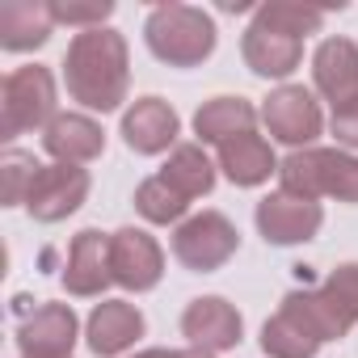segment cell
I'll return each instance as SVG.
<instances>
[{
    "label": "cell",
    "mask_w": 358,
    "mask_h": 358,
    "mask_svg": "<svg viewBox=\"0 0 358 358\" xmlns=\"http://www.w3.org/2000/svg\"><path fill=\"white\" fill-rule=\"evenodd\" d=\"M135 358H173V350H143V354H135Z\"/></svg>",
    "instance_id": "cell-30"
},
{
    "label": "cell",
    "mask_w": 358,
    "mask_h": 358,
    "mask_svg": "<svg viewBox=\"0 0 358 358\" xmlns=\"http://www.w3.org/2000/svg\"><path fill=\"white\" fill-rule=\"evenodd\" d=\"M22 324H17V350L22 358H72L76 345V312L72 303H38L26 308V299H17Z\"/></svg>",
    "instance_id": "cell-8"
},
{
    "label": "cell",
    "mask_w": 358,
    "mask_h": 358,
    "mask_svg": "<svg viewBox=\"0 0 358 358\" xmlns=\"http://www.w3.org/2000/svg\"><path fill=\"white\" fill-rule=\"evenodd\" d=\"M257 22L282 30V34H295V38H308L324 26V9H312V5H299V0H270V5H257L253 9Z\"/></svg>",
    "instance_id": "cell-24"
},
{
    "label": "cell",
    "mask_w": 358,
    "mask_h": 358,
    "mask_svg": "<svg viewBox=\"0 0 358 358\" xmlns=\"http://www.w3.org/2000/svg\"><path fill=\"white\" fill-rule=\"evenodd\" d=\"M143 43L148 51L169 64V68H199L215 55V22L207 9L199 5H182V0H169V5H156L143 22Z\"/></svg>",
    "instance_id": "cell-2"
},
{
    "label": "cell",
    "mask_w": 358,
    "mask_h": 358,
    "mask_svg": "<svg viewBox=\"0 0 358 358\" xmlns=\"http://www.w3.org/2000/svg\"><path fill=\"white\" fill-rule=\"evenodd\" d=\"M135 211L148 224H177L190 211V203L177 194L164 177H148V182H139V190H135Z\"/></svg>",
    "instance_id": "cell-25"
},
{
    "label": "cell",
    "mask_w": 358,
    "mask_h": 358,
    "mask_svg": "<svg viewBox=\"0 0 358 358\" xmlns=\"http://www.w3.org/2000/svg\"><path fill=\"white\" fill-rule=\"evenodd\" d=\"M308 291H312V308H316L329 341L345 337L358 324V262H341L337 270L324 274L320 287H308Z\"/></svg>",
    "instance_id": "cell-17"
},
{
    "label": "cell",
    "mask_w": 358,
    "mask_h": 358,
    "mask_svg": "<svg viewBox=\"0 0 358 358\" xmlns=\"http://www.w3.org/2000/svg\"><path fill=\"white\" fill-rule=\"evenodd\" d=\"M241 249V232L224 211H199L177 224L173 232V257L182 262L190 274H211L228 266Z\"/></svg>",
    "instance_id": "cell-5"
},
{
    "label": "cell",
    "mask_w": 358,
    "mask_h": 358,
    "mask_svg": "<svg viewBox=\"0 0 358 358\" xmlns=\"http://www.w3.org/2000/svg\"><path fill=\"white\" fill-rule=\"evenodd\" d=\"M64 291L76 295V299H93L101 295L114 274H110V236L97 232V228H80L72 236V249H68V262H64Z\"/></svg>",
    "instance_id": "cell-15"
},
{
    "label": "cell",
    "mask_w": 358,
    "mask_h": 358,
    "mask_svg": "<svg viewBox=\"0 0 358 358\" xmlns=\"http://www.w3.org/2000/svg\"><path fill=\"white\" fill-rule=\"evenodd\" d=\"M173 358H215L211 350H199V345H190V350H173Z\"/></svg>",
    "instance_id": "cell-29"
},
{
    "label": "cell",
    "mask_w": 358,
    "mask_h": 358,
    "mask_svg": "<svg viewBox=\"0 0 358 358\" xmlns=\"http://www.w3.org/2000/svg\"><path fill=\"white\" fill-rule=\"evenodd\" d=\"M110 274L122 291H152L164 274V249L143 228L110 232Z\"/></svg>",
    "instance_id": "cell-11"
},
{
    "label": "cell",
    "mask_w": 358,
    "mask_h": 358,
    "mask_svg": "<svg viewBox=\"0 0 358 358\" xmlns=\"http://www.w3.org/2000/svg\"><path fill=\"white\" fill-rule=\"evenodd\" d=\"M38 169L43 164L34 160V152H22V148H9L5 156H0V199H5V207L26 203Z\"/></svg>",
    "instance_id": "cell-26"
},
{
    "label": "cell",
    "mask_w": 358,
    "mask_h": 358,
    "mask_svg": "<svg viewBox=\"0 0 358 358\" xmlns=\"http://www.w3.org/2000/svg\"><path fill=\"white\" fill-rule=\"evenodd\" d=\"M89 190H93L89 169H80V164H43L30 194H26V211L38 224H59V220H68L85 207Z\"/></svg>",
    "instance_id": "cell-7"
},
{
    "label": "cell",
    "mask_w": 358,
    "mask_h": 358,
    "mask_svg": "<svg viewBox=\"0 0 358 358\" xmlns=\"http://www.w3.org/2000/svg\"><path fill=\"white\" fill-rule=\"evenodd\" d=\"M51 30H55V17L43 0H5L0 5V47L13 55L43 47Z\"/></svg>",
    "instance_id": "cell-21"
},
{
    "label": "cell",
    "mask_w": 358,
    "mask_h": 358,
    "mask_svg": "<svg viewBox=\"0 0 358 358\" xmlns=\"http://www.w3.org/2000/svg\"><path fill=\"white\" fill-rule=\"evenodd\" d=\"M262 122H266V131H270L278 143H291L295 152H299V148H312V139L324 131L320 101H316L303 85H282V89H274V93L262 101Z\"/></svg>",
    "instance_id": "cell-9"
},
{
    "label": "cell",
    "mask_w": 358,
    "mask_h": 358,
    "mask_svg": "<svg viewBox=\"0 0 358 358\" xmlns=\"http://www.w3.org/2000/svg\"><path fill=\"white\" fill-rule=\"evenodd\" d=\"M253 220H257V232H262L266 245L287 249V245H308V241L320 232L324 211H320V203H312V199H299V194L278 190V194H270V199L257 203Z\"/></svg>",
    "instance_id": "cell-10"
},
{
    "label": "cell",
    "mask_w": 358,
    "mask_h": 358,
    "mask_svg": "<svg viewBox=\"0 0 358 358\" xmlns=\"http://www.w3.org/2000/svg\"><path fill=\"white\" fill-rule=\"evenodd\" d=\"M241 55H245V68L262 80H282L291 76L299 64H303V38L295 34H282L266 22H249V30L241 34Z\"/></svg>",
    "instance_id": "cell-14"
},
{
    "label": "cell",
    "mask_w": 358,
    "mask_h": 358,
    "mask_svg": "<svg viewBox=\"0 0 358 358\" xmlns=\"http://www.w3.org/2000/svg\"><path fill=\"white\" fill-rule=\"evenodd\" d=\"M177 135H182V118L164 97H139L122 114V143L135 156H160L177 148Z\"/></svg>",
    "instance_id": "cell-13"
},
{
    "label": "cell",
    "mask_w": 358,
    "mask_h": 358,
    "mask_svg": "<svg viewBox=\"0 0 358 358\" xmlns=\"http://www.w3.org/2000/svg\"><path fill=\"white\" fill-rule=\"evenodd\" d=\"M278 182L299 199H337L358 203V156L341 148H299L278 164Z\"/></svg>",
    "instance_id": "cell-3"
},
{
    "label": "cell",
    "mask_w": 358,
    "mask_h": 358,
    "mask_svg": "<svg viewBox=\"0 0 358 358\" xmlns=\"http://www.w3.org/2000/svg\"><path fill=\"white\" fill-rule=\"evenodd\" d=\"M220 169L232 186L249 190V186H262L270 182V173H278V160H274V148L253 131V135H241V139H228L220 148Z\"/></svg>",
    "instance_id": "cell-22"
},
{
    "label": "cell",
    "mask_w": 358,
    "mask_h": 358,
    "mask_svg": "<svg viewBox=\"0 0 358 358\" xmlns=\"http://www.w3.org/2000/svg\"><path fill=\"white\" fill-rule=\"evenodd\" d=\"M43 148L55 156V164H89L106 152V131L89 114H55V122L43 131Z\"/></svg>",
    "instance_id": "cell-19"
},
{
    "label": "cell",
    "mask_w": 358,
    "mask_h": 358,
    "mask_svg": "<svg viewBox=\"0 0 358 358\" xmlns=\"http://www.w3.org/2000/svg\"><path fill=\"white\" fill-rule=\"evenodd\" d=\"M329 341L316 308H312V291H287L278 312L262 324V350L270 358H316V350Z\"/></svg>",
    "instance_id": "cell-6"
},
{
    "label": "cell",
    "mask_w": 358,
    "mask_h": 358,
    "mask_svg": "<svg viewBox=\"0 0 358 358\" xmlns=\"http://www.w3.org/2000/svg\"><path fill=\"white\" fill-rule=\"evenodd\" d=\"M257 118H262V110L249 97H211L194 110V135H199V143L224 148L228 139L253 135Z\"/></svg>",
    "instance_id": "cell-20"
},
{
    "label": "cell",
    "mask_w": 358,
    "mask_h": 358,
    "mask_svg": "<svg viewBox=\"0 0 358 358\" xmlns=\"http://www.w3.org/2000/svg\"><path fill=\"white\" fill-rule=\"evenodd\" d=\"M156 177H164V182L182 194L186 203L207 199V194L215 190V164H211V156L203 152V143H177Z\"/></svg>",
    "instance_id": "cell-23"
},
{
    "label": "cell",
    "mask_w": 358,
    "mask_h": 358,
    "mask_svg": "<svg viewBox=\"0 0 358 358\" xmlns=\"http://www.w3.org/2000/svg\"><path fill=\"white\" fill-rule=\"evenodd\" d=\"M182 333L190 337V345L220 354V350H236L241 345L245 320H241V312L224 295H199L182 312Z\"/></svg>",
    "instance_id": "cell-12"
},
{
    "label": "cell",
    "mask_w": 358,
    "mask_h": 358,
    "mask_svg": "<svg viewBox=\"0 0 358 358\" xmlns=\"http://www.w3.org/2000/svg\"><path fill=\"white\" fill-rule=\"evenodd\" d=\"M64 85H68V97L80 101L85 110H97V114L118 110L131 89L127 38L110 26L80 30L64 51Z\"/></svg>",
    "instance_id": "cell-1"
},
{
    "label": "cell",
    "mask_w": 358,
    "mask_h": 358,
    "mask_svg": "<svg viewBox=\"0 0 358 358\" xmlns=\"http://www.w3.org/2000/svg\"><path fill=\"white\" fill-rule=\"evenodd\" d=\"M329 131L337 135V143H341V148H354V152H358V97H350V101L333 106Z\"/></svg>",
    "instance_id": "cell-28"
},
{
    "label": "cell",
    "mask_w": 358,
    "mask_h": 358,
    "mask_svg": "<svg viewBox=\"0 0 358 358\" xmlns=\"http://www.w3.org/2000/svg\"><path fill=\"white\" fill-rule=\"evenodd\" d=\"M51 17H55V26H80V30H97L110 13H114V0H93V5H64V0H51Z\"/></svg>",
    "instance_id": "cell-27"
},
{
    "label": "cell",
    "mask_w": 358,
    "mask_h": 358,
    "mask_svg": "<svg viewBox=\"0 0 358 358\" xmlns=\"http://www.w3.org/2000/svg\"><path fill=\"white\" fill-rule=\"evenodd\" d=\"M312 85L333 106L358 97V43L354 38H324L312 51Z\"/></svg>",
    "instance_id": "cell-18"
},
{
    "label": "cell",
    "mask_w": 358,
    "mask_h": 358,
    "mask_svg": "<svg viewBox=\"0 0 358 358\" xmlns=\"http://www.w3.org/2000/svg\"><path fill=\"white\" fill-rule=\"evenodd\" d=\"M143 312L127 299H101L85 320V341L97 358H114L143 337Z\"/></svg>",
    "instance_id": "cell-16"
},
{
    "label": "cell",
    "mask_w": 358,
    "mask_h": 358,
    "mask_svg": "<svg viewBox=\"0 0 358 358\" xmlns=\"http://www.w3.org/2000/svg\"><path fill=\"white\" fill-rule=\"evenodd\" d=\"M55 122V76L43 64L13 68L0 85V139H17L26 131H47Z\"/></svg>",
    "instance_id": "cell-4"
}]
</instances>
